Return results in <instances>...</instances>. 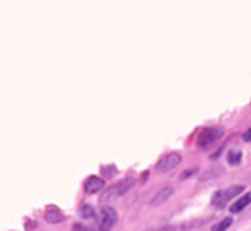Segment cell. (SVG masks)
Segmentation results:
<instances>
[{
    "label": "cell",
    "instance_id": "cell-1",
    "mask_svg": "<svg viewBox=\"0 0 251 231\" xmlns=\"http://www.w3.org/2000/svg\"><path fill=\"white\" fill-rule=\"evenodd\" d=\"M136 184V179L134 177H126V179H123L121 182H118V184H114V186L107 188L105 192L101 193V197H100V201H101L103 204L110 203V201H114V199H118L120 195H123V193H126L128 190H130L132 186Z\"/></svg>",
    "mask_w": 251,
    "mask_h": 231
},
{
    "label": "cell",
    "instance_id": "cell-2",
    "mask_svg": "<svg viewBox=\"0 0 251 231\" xmlns=\"http://www.w3.org/2000/svg\"><path fill=\"white\" fill-rule=\"evenodd\" d=\"M244 192V186H229V188H224V190H217V192L213 193V197H211V204L215 206L217 209H223L229 201H233L240 195V193Z\"/></svg>",
    "mask_w": 251,
    "mask_h": 231
},
{
    "label": "cell",
    "instance_id": "cell-3",
    "mask_svg": "<svg viewBox=\"0 0 251 231\" xmlns=\"http://www.w3.org/2000/svg\"><path fill=\"white\" fill-rule=\"evenodd\" d=\"M116 220H118V213H116V209L110 208V206H103V208L98 211L96 231H110L112 228H114Z\"/></svg>",
    "mask_w": 251,
    "mask_h": 231
},
{
    "label": "cell",
    "instance_id": "cell-4",
    "mask_svg": "<svg viewBox=\"0 0 251 231\" xmlns=\"http://www.w3.org/2000/svg\"><path fill=\"white\" fill-rule=\"evenodd\" d=\"M223 134H224V128H221V127H215V128H202L197 143H199L201 148H206L208 145H213Z\"/></svg>",
    "mask_w": 251,
    "mask_h": 231
},
{
    "label": "cell",
    "instance_id": "cell-5",
    "mask_svg": "<svg viewBox=\"0 0 251 231\" xmlns=\"http://www.w3.org/2000/svg\"><path fill=\"white\" fill-rule=\"evenodd\" d=\"M181 154L177 152H172V154H166L163 157L159 159V163H157V170L159 172H168V170L176 168L177 164H181Z\"/></svg>",
    "mask_w": 251,
    "mask_h": 231
},
{
    "label": "cell",
    "instance_id": "cell-6",
    "mask_svg": "<svg viewBox=\"0 0 251 231\" xmlns=\"http://www.w3.org/2000/svg\"><path fill=\"white\" fill-rule=\"evenodd\" d=\"M103 188H105V180H103L101 177H98V175L87 177V180L83 182V190H85V193H89V195L101 192Z\"/></svg>",
    "mask_w": 251,
    "mask_h": 231
},
{
    "label": "cell",
    "instance_id": "cell-7",
    "mask_svg": "<svg viewBox=\"0 0 251 231\" xmlns=\"http://www.w3.org/2000/svg\"><path fill=\"white\" fill-rule=\"evenodd\" d=\"M250 203H251V192H246L242 197H239L231 206H229V211H231V213H240L244 208H248Z\"/></svg>",
    "mask_w": 251,
    "mask_h": 231
},
{
    "label": "cell",
    "instance_id": "cell-8",
    "mask_svg": "<svg viewBox=\"0 0 251 231\" xmlns=\"http://www.w3.org/2000/svg\"><path fill=\"white\" fill-rule=\"evenodd\" d=\"M46 220L51 222V224H58V222H63L65 220V215L56 208V206H49L46 209Z\"/></svg>",
    "mask_w": 251,
    "mask_h": 231
},
{
    "label": "cell",
    "instance_id": "cell-9",
    "mask_svg": "<svg viewBox=\"0 0 251 231\" xmlns=\"http://www.w3.org/2000/svg\"><path fill=\"white\" fill-rule=\"evenodd\" d=\"M172 192H174V190H172L170 186L161 188L159 192H157L154 195V197H152V201H150V206H159V204H163L166 201V199H168L172 195Z\"/></svg>",
    "mask_w": 251,
    "mask_h": 231
},
{
    "label": "cell",
    "instance_id": "cell-10",
    "mask_svg": "<svg viewBox=\"0 0 251 231\" xmlns=\"http://www.w3.org/2000/svg\"><path fill=\"white\" fill-rule=\"evenodd\" d=\"M240 157H242V152H240L239 148H231L228 152V155H226V159H228L229 164H239L240 163Z\"/></svg>",
    "mask_w": 251,
    "mask_h": 231
},
{
    "label": "cell",
    "instance_id": "cell-11",
    "mask_svg": "<svg viewBox=\"0 0 251 231\" xmlns=\"http://www.w3.org/2000/svg\"><path fill=\"white\" fill-rule=\"evenodd\" d=\"M80 213L83 219H96L98 217V211L92 208V206H89V204H83V206H81Z\"/></svg>",
    "mask_w": 251,
    "mask_h": 231
},
{
    "label": "cell",
    "instance_id": "cell-12",
    "mask_svg": "<svg viewBox=\"0 0 251 231\" xmlns=\"http://www.w3.org/2000/svg\"><path fill=\"white\" fill-rule=\"evenodd\" d=\"M231 224H233V219H231V217H226V219L219 220L217 224L211 228V231H226Z\"/></svg>",
    "mask_w": 251,
    "mask_h": 231
},
{
    "label": "cell",
    "instance_id": "cell-13",
    "mask_svg": "<svg viewBox=\"0 0 251 231\" xmlns=\"http://www.w3.org/2000/svg\"><path fill=\"white\" fill-rule=\"evenodd\" d=\"M101 170H103V172H107V174H105L107 177H112V175H116V172H118L114 166H103Z\"/></svg>",
    "mask_w": 251,
    "mask_h": 231
},
{
    "label": "cell",
    "instance_id": "cell-14",
    "mask_svg": "<svg viewBox=\"0 0 251 231\" xmlns=\"http://www.w3.org/2000/svg\"><path fill=\"white\" fill-rule=\"evenodd\" d=\"M73 230H75V231H94V230H91V228L83 226V224H78V222H76V224L73 226Z\"/></svg>",
    "mask_w": 251,
    "mask_h": 231
},
{
    "label": "cell",
    "instance_id": "cell-15",
    "mask_svg": "<svg viewBox=\"0 0 251 231\" xmlns=\"http://www.w3.org/2000/svg\"><path fill=\"white\" fill-rule=\"evenodd\" d=\"M242 139H244L246 143H250V141H251V128H250V130H246L244 135H242Z\"/></svg>",
    "mask_w": 251,
    "mask_h": 231
},
{
    "label": "cell",
    "instance_id": "cell-16",
    "mask_svg": "<svg viewBox=\"0 0 251 231\" xmlns=\"http://www.w3.org/2000/svg\"><path fill=\"white\" fill-rule=\"evenodd\" d=\"M150 231H174V228H159V230H150Z\"/></svg>",
    "mask_w": 251,
    "mask_h": 231
}]
</instances>
